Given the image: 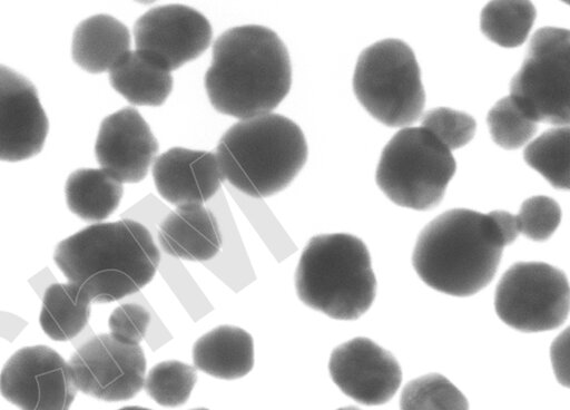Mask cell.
Wrapping results in <instances>:
<instances>
[{"instance_id": "cell-1", "label": "cell", "mask_w": 570, "mask_h": 410, "mask_svg": "<svg viewBox=\"0 0 570 410\" xmlns=\"http://www.w3.org/2000/svg\"><path fill=\"white\" fill-rule=\"evenodd\" d=\"M291 85L287 48L272 29L238 26L215 41L205 88L219 113L239 120L269 114L286 97Z\"/></svg>"}, {"instance_id": "cell-2", "label": "cell", "mask_w": 570, "mask_h": 410, "mask_svg": "<svg viewBox=\"0 0 570 410\" xmlns=\"http://www.w3.org/2000/svg\"><path fill=\"white\" fill-rule=\"evenodd\" d=\"M53 261L92 303H108L147 285L158 269L160 253L146 226L125 218L89 225L62 240Z\"/></svg>"}, {"instance_id": "cell-3", "label": "cell", "mask_w": 570, "mask_h": 410, "mask_svg": "<svg viewBox=\"0 0 570 410\" xmlns=\"http://www.w3.org/2000/svg\"><path fill=\"white\" fill-rule=\"evenodd\" d=\"M503 248L488 214L451 209L421 232L413 252V266L432 289L469 296L493 279Z\"/></svg>"}, {"instance_id": "cell-4", "label": "cell", "mask_w": 570, "mask_h": 410, "mask_svg": "<svg viewBox=\"0 0 570 410\" xmlns=\"http://www.w3.org/2000/svg\"><path fill=\"white\" fill-rule=\"evenodd\" d=\"M215 155L224 179L262 198L291 184L306 163L307 144L296 123L269 113L234 124L222 136Z\"/></svg>"}, {"instance_id": "cell-5", "label": "cell", "mask_w": 570, "mask_h": 410, "mask_svg": "<svg viewBox=\"0 0 570 410\" xmlns=\"http://www.w3.org/2000/svg\"><path fill=\"white\" fill-rule=\"evenodd\" d=\"M295 289L305 305L330 318H360L372 305L376 290L365 244L343 233L312 237L296 267Z\"/></svg>"}, {"instance_id": "cell-6", "label": "cell", "mask_w": 570, "mask_h": 410, "mask_svg": "<svg viewBox=\"0 0 570 410\" xmlns=\"http://www.w3.org/2000/svg\"><path fill=\"white\" fill-rule=\"evenodd\" d=\"M353 87L363 107L379 121L407 127L419 119L425 95L413 51L401 40L385 39L358 57Z\"/></svg>"}, {"instance_id": "cell-7", "label": "cell", "mask_w": 570, "mask_h": 410, "mask_svg": "<svg viewBox=\"0 0 570 410\" xmlns=\"http://www.w3.org/2000/svg\"><path fill=\"white\" fill-rule=\"evenodd\" d=\"M455 172L445 146L422 127H404L385 146L376 182L395 204L429 209L443 197Z\"/></svg>"}, {"instance_id": "cell-8", "label": "cell", "mask_w": 570, "mask_h": 410, "mask_svg": "<svg viewBox=\"0 0 570 410\" xmlns=\"http://www.w3.org/2000/svg\"><path fill=\"white\" fill-rule=\"evenodd\" d=\"M569 305L566 274L538 262L513 264L501 277L494 297L498 316L522 332L557 329L567 320Z\"/></svg>"}, {"instance_id": "cell-9", "label": "cell", "mask_w": 570, "mask_h": 410, "mask_svg": "<svg viewBox=\"0 0 570 410\" xmlns=\"http://www.w3.org/2000/svg\"><path fill=\"white\" fill-rule=\"evenodd\" d=\"M537 123L569 121V32L548 27L533 36L510 95Z\"/></svg>"}, {"instance_id": "cell-10", "label": "cell", "mask_w": 570, "mask_h": 410, "mask_svg": "<svg viewBox=\"0 0 570 410\" xmlns=\"http://www.w3.org/2000/svg\"><path fill=\"white\" fill-rule=\"evenodd\" d=\"M68 363L76 389L102 401L129 400L144 388L146 358L142 349L119 343L109 333L86 340Z\"/></svg>"}, {"instance_id": "cell-11", "label": "cell", "mask_w": 570, "mask_h": 410, "mask_svg": "<svg viewBox=\"0 0 570 410\" xmlns=\"http://www.w3.org/2000/svg\"><path fill=\"white\" fill-rule=\"evenodd\" d=\"M77 392L68 361L43 344L19 349L0 372L1 396L20 410H69Z\"/></svg>"}, {"instance_id": "cell-12", "label": "cell", "mask_w": 570, "mask_h": 410, "mask_svg": "<svg viewBox=\"0 0 570 410\" xmlns=\"http://www.w3.org/2000/svg\"><path fill=\"white\" fill-rule=\"evenodd\" d=\"M209 21L184 4H166L145 12L135 23L136 49L161 60L169 70L199 57L212 41Z\"/></svg>"}, {"instance_id": "cell-13", "label": "cell", "mask_w": 570, "mask_h": 410, "mask_svg": "<svg viewBox=\"0 0 570 410\" xmlns=\"http://www.w3.org/2000/svg\"><path fill=\"white\" fill-rule=\"evenodd\" d=\"M328 370L342 392L366 406L387 402L402 380L393 354L367 338H354L336 346Z\"/></svg>"}, {"instance_id": "cell-14", "label": "cell", "mask_w": 570, "mask_h": 410, "mask_svg": "<svg viewBox=\"0 0 570 410\" xmlns=\"http://www.w3.org/2000/svg\"><path fill=\"white\" fill-rule=\"evenodd\" d=\"M48 133V119L35 86L0 65V160L18 162L38 154Z\"/></svg>"}, {"instance_id": "cell-15", "label": "cell", "mask_w": 570, "mask_h": 410, "mask_svg": "<svg viewBox=\"0 0 570 410\" xmlns=\"http://www.w3.org/2000/svg\"><path fill=\"white\" fill-rule=\"evenodd\" d=\"M95 152L110 176L121 184L138 183L154 164L158 141L141 115L127 107L102 120Z\"/></svg>"}, {"instance_id": "cell-16", "label": "cell", "mask_w": 570, "mask_h": 410, "mask_svg": "<svg viewBox=\"0 0 570 410\" xmlns=\"http://www.w3.org/2000/svg\"><path fill=\"white\" fill-rule=\"evenodd\" d=\"M153 177L160 196L175 206L204 204L224 180L215 154L183 147L159 155L153 164Z\"/></svg>"}, {"instance_id": "cell-17", "label": "cell", "mask_w": 570, "mask_h": 410, "mask_svg": "<svg viewBox=\"0 0 570 410\" xmlns=\"http://www.w3.org/2000/svg\"><path fill=\"white\" fill-rule=\"evenodd\" d=\"M157 237L165 253L188 261H208L222 247L217 219L203 204L176 206L159 224Z\"/></svg>"}, {"instance_id": "cell-18", "label": "cell", "mask_w": 570, "mask_h": 410, "mask_svg": "<svg viewBox=\"0 0 570 410\" xmlns=\"http://www.w3.org/2000/svg\"><path fill=\"white\" fill-rule=\"evenodd\" d=\"M127 27L109 14H95L81 21L72 38L75 62L91 74L110 71L129 52Z\"/></svg>"}, {"instance_id": "cell-19", "label": "cell", "mask_w": 570, "mask_h": 410, "mask_svg": "<svg viewBox=\"0 0 570 410\" xmlns=\"http://www.w3.org/2000/svg\"><path fill=\"white\" fill-rule=\"evenodd\" d=\"M196 369L218 379L234 380L254 367V341L245 330L219 325L202 335L194 344Z\"/></svg>"}, {"instance_id": "cell-20", "label": "cell", "mask_w": 570, "mask_h": 410, "mask_svg": "<svg viewBox=\"0 0 570 410\" xmlns=\"http://www.w3.org/2000/svg\"><path fill=\"white\" fill-rule=\"evenodd\" d=\"M114 89L129 102L160 106L173 89L171 70L156 56L139 49L127 52L109 71Z\"/></svg>"}, {"instance_id": "cell-21", "label": "cell", "mask_w": 570, "mask_h": 410, "mask_svg": "<svg viewBox=\"0 0 570 410\" xmlns=\"http://www.w3.org/2000/svg\"><path fill=\"white\" fill-rule=\"evenodd\" d=\"M91 297L77 283H52L43 292L39 324L53 341H69L88 324Z\"/></svg>"}, {"instance_id": "cell-22", "label": "cell", "mask_w": 570, "mask_h": 410, "mask_svg": "<svg viewBox=\"0 0 570 410\" xmlns=\"http://www.w3.org/2000/svg\"><path fill=\"white\" fill-rule=\"evenodd\" d=\"M68 208L83 221L101 223L118 207L122 184L101 168H81L66 183Z\"/></svg>"}, {"instance_id": "cell-23", "label": "cell", "mask_w": 570, "mask_h": 410, "mask_svg": "<svg viewBox=\"0 0 570 410\" xmlns=\"http://www.w3.org/2000/svg\"><path fill=\"white\" fill-rule=\"evenodd\" d=\"M535 18L533 4L524 0H498L488 3L481 12V30L502 47L520 46Z\"/></svg>"}, {"instance_id": "cell-24", "label": "cell", "mask_w": 570, "mask_h": 410, "mask_svg": "<svg viewBox=\"0 0 570 410\" xmlns=\"http://www.w3.org/2000/svg\"><path fill=\"white\" fill-rule=\"evenodd\" d=\"M525 162L557 188L569 187V127L546 131L524 150Z\"/></svg>"}, {"instance_id": "cell-25", "label": "cell", "mask_w": 570, "mask_h": 410, "mask_svg": "<svg viewBox=\"0 0 570 410\" xmlns=\"http://www.w3.org/2000/svg\"><path fill=\"white\" fill-rule=\"evenodd\" d=\"M401 410H469L464 394L445 377L430 373L410 381L400 398Z\"/></svg>"}, {"instance_id": "cell-26", "label": "cell", "mask_w": 570, "mask_h": 410, "mask_svg": "<svg viewBox=\"0 0 570 410\" xmlns=\"http://www.w3.org/2000/svg\"><path fill=\"white\" fill-rule=\"evenodd\" d=\"M196 380V368L177 360H168L148 371L144 388L158 404L173 408L188 400Z\"/></svg>"}, {"instance_id": "cell-27", "label": "cell", "mask_w": 570, "mask_h": 410, "mask_svg": "<svg viewBox=\"0 0 570 410\" xmlns=\"http://www.w3.org/2000/svg\"><path fill=\"white\" fill-rule=\"evenodd\" d=\"M488 124L493 140L505 149H513L524 145L533 136L538 123L511 96H507L489 111Z\"/></svg>"}, {"instance_id": "cell-28", "label": "cell", "mask_w": 570, "mask_h": 410, "mask_svg": "<svg viewBox=\"0 0 570 410\" xmlns=\"http://www.w3.org/2000/svg\"><path fill=\"white\" fill-rule=\"evenodd\" d=\"M421 127L451 150L462 147L471 140L475 123L465 113L441 107L425 113Z\"/></svg>"}, {"instance_id": "cell-29", "label": "cell", "mask_w": 570, "mask_h": 410, "mask_svg": "<svg viewBox=\"0 0 570 410\" xmlns=\"http://www.w3.org/2000/svg\"><path fill=\"white\" fill-rule=\"evenodd\" d=\"M520 234L532 241L549 238L561 219V209L556 201L547 196L525 199L517 214Z\"/></svg>"}, {"instance_id": "cell-30", "label": "cell", "mask_w": 570, "mask_h": 410, "mask_svg": "<svg viewBox=\"0 0 570 410\" xmlns=\"http://www.w3.org/2000/svg\"><path fill=\"white\" fill-rule=\"evenodd\" d=\"M150 323V313L140 304L124 303L108 319L110 336L119 343L139 345Z\"/></svg>"}, {"instance_id": "cell-31", "label": "cell", "mask_w": 570, "mask_h": 410, "mask_svg": "<svg viewBox=\"0 0 570 410\" xmlns=\"http://www.w3.org/2000/svg\"><path fill=\"white\" fill-rule=\"evenodd\" d=\"M569 335L570 332L567 328L554 339L550 348V359L556 378L560 384L567 388L570 384Z\"/></svg>"}, {"instance_id": "cell-32", "label": "cell", "mask_w": 570, "mask_h": 410, "mask_svg": "<svg viewBox=\"0 0 570 410\" xmlns=\"http://www.w3.org/2000/svg\"><path fill=\"white\" fill-rule=\"evenodd\" d=\"M488 215L493 221L501 242L504 246L514 242L520 234V225L517 215L505 211H492Z\"/></svg>"}, {"instance_id": "cell-33", "label": "cell", "mask_w": 570, "mask_h": 410, "mask_svg": "<svg viewBox=\"0 0 570 410\" xmlns=\"http://www.w3.org/2000/svg\"><path fill=\"white\" fill-rule=\"evenodd\" d=\"M118 410H150V409L142 408V407L130 406V407L120 408Z\"/></svg>"}, {"instance_id": "cell-34", "label": "cell", "mask_w": 570, "mask_h": 410, "mask_svg": "<svg viewBox=\"0 0 570 410\" xmlns=\"http://www.w3.org/2000/svg\"><path fill=\"white\" fill-rule=\"evenodd\" d=\"M337 410H360V409L355 408V407H343V408H340Z\"/></svg>"}, {"instance_id": "cell-35", "label": "cell", "mask_w": 570, "mask_h": 410, "mask_svg": "<svg viewBox=\"0 0 570 410\" xmlns=\"http://www.w3.org/2000/svg\"><path fill=\"white\" fill-rule=\"evenodd\" d=\"M190 410H208V409H205V408H196V409H190Z\"/></svg>"}]
</instances>
